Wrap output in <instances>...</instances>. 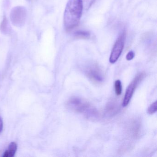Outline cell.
Returning a JSON list of instances; mask_svg holds the SVG:
<instances>
[{"mask_svg": "<svg viewBox=\"0 0 157 157\" xmlns=\"http://www.w3.org/2000/svg\"><path fill=\"white\" fill-rule=\"evenodd\" d=\"M83 9L81 0H69L64 13V25L66 31H70L78 25Z\"/></svg>", "mask_w": 157, "mask_h": 157, "instance_id": "6da1fadb", "label": "cell"}, {"mask_svg": "<svg viewBox=\"0 0 157 157\" xmlns=\"http://www.w3.org/2000/svg\"><path fill=\"white\" fill-rule=\"evenodd\" d=\"M67 106L72 111L82 114L88 118H93L97 117L96 109L87 101L80 97L70 98L67 103Z\"/></svg>", "mask_w": 157, "mask_h": 157, "instance_id": "7a4b0ae2", "label": "cell"}, {"mask_svg": "<svg viewBox=\"0 0 157 157\" xmlns=\"http://www.w3.org/2000/svg\"><path fill=\"white\" fill-rule=\"evenodd\" d=\"M145 76H146V73L144 72L138 73L135 77V78L133 80L132 82L128 85L126 90L124 97L123 100V104H122L124 107H125L128 105L135 92L136 88H137L138 84L141 82V81L143 80Z\"/></svg>", "mask_w": 157, "mask_h": 157, "instance_id": "3957f363", "label": "cell"}, {"mask_svg": "<svg viewBox=\"0 0 157 157\" xmlns=\"http://www.w3.org/2000/svg\"><path fill=\"white\" fill-rule=\"evenodd\" d=\"M125 39V31H123L117 39L112 49L109 58V61L112 64L115 63L121 56L124 49Z\"/></svg>", "mask_w": 157, "mask_h": 157, "instance_id": "277c9868", "label": "cell"}, {"mask_svg": "<svg viewBox=\"0 0 157 157\" xmlns=\"http://www.w3.org/2000/svg\"><path fill=\"white\" fill-rule=\"evenodd\" d=\"M26 16V11L23 7H16L13 8L10 13V19L14 26H19L23 25L25 22Z\"/></svg>", "mask_w": 157, "mask_h": 157, "instance_id": "5b68a950", "label": "cell"}, {"mask_svg": "<svg viewBox=\"0 0 157 157\" xmlns=\"http://www.w3.org/2000/svg\"><path fill=\"white\" fill-rule=\"evenodd\" d=\"M87 77L94 83H101L104 80L102 71L98 66L92 65L89 66L85 70Z\"/></svg>", "mask_w": 157, "mask_h": 157, "instance_id": "8992f818", "label": "cell"}, {"mask_svg": "<svg viewBox=\"0 0 157 157\" xmlns=\"http://www.w3.org/2000/svg\"><path fill=\"white\" fill-rule=\"evenodd\" d=\"M18 146L17 143L15 142H12L10 144L8 149L3 154V157H13L17 151Z\"/></svg>", "mask_w": 157, "mask_h": 157, "instance_id": "52a82bcc", "label": "cell"}, {"mask_svg": "<svg viewBox=\"0 0 157 157\" xmlns=\"http://www.w3.org/2000/svg\"><path fill=\"white\" fill-rule=\"evenodd\" d=\"M74 36L76 38L80 39H88L90 36V34L86 31H78L74 33Z\"/></svg>", "mask_w": 157, "mask_h": 157, "instance_id": "ba28073f", "label": "cell"}, {"mask_svg": "<svg viewBox=\"0 0 157 157\" xmlns=\"http://www.w3.org/2000/svg\"><path fill=\"white\" fill-rule=\"evenodd\" d=\"M114 87L116 94L118 96L121 95L122 91V86L121 81L119 80L116 81Z\"/></svg>", "mask_w": 157, "mask_h": 157, "instance_id": "9c48e42d", "label": "cell"}, {"mask_svg": "<svg viewBox=\"0 0 157 157\" xmlns=\"http://www.w3.org/2000/svg\"><path fill=\"white\" fill-rule=\"evenodd\" d=\"M81 1L82 3L83 9L86 10L90 9L95 1V0H81Z\"/></svg>", "mask_w": 157, "mask_h": 157, "instance_id": "30bf717a", "label": "cell"}, {"mask_svg": "<svg viewBox=\"0 0 157 157\" xmlns=\"http://www.w3.org/2000/svg\"><path fill=\"white\" fill-rule=\"evenodd\" d=\"M157 110V101H156L150 105L149 107L148 108L147 113L149 114H153L154 113H156Z\"/></svg>", "mask_w": 157, "mask_h": 157, "instance_id": "8fae6325", "label": "cell"}, {"mask_svg": "<svg viewBox=\"0 0 157 157\" xmlns=\"http://www.w3.org/2000/svg\"><path fill=\"white\" fill-rule=\"evenodd\" d=\"M135 53L132 51H129L126 56V59L127 60H131L134 58Z\"/></svg>", "mask_w": 157, "mask_h": 157, "instance_id": "7c38bea8", "label": "cell"}, {"mask_svg": "<svg viewBox=\"0 0 157 157\" xmlns=\"http://www.w3.org/2000/svg\"><path fill=\"white\" fill-rule=\"evenodd\" d=\"M3 121H2V119L1 117H0V133L2 132V130H3Z\"/></svg>", "mask_w": 157, "mask_h": 157, "instance_id": "4fadbf2b", "label": "cell"}]
</instances>
